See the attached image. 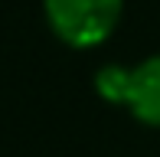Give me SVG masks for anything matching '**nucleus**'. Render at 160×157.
Listing matches in <instances>:
<instances>
[{
	"instance_id": "nucleus-1",
	"label": "nucleus",
	"mask_w": 160,
	"mask_h": 157,
	"mask_svg": "<svg viewBox=\"0 0 160 157\" xmlns=\"http://www.w3.org/2000/svg\"><path fill=\"white\" fill-rule=\"evenodd\" d=\"M49 30L72 49L101 46L121 23L124 0H42Z\"/></svg>"
},
{
	"instance_id": "nucleus-2",
	"label": "nucleus",
	"mask_w": 160,
	"mask_h": 157,
	"mask_svg": "<svg viewBox=\"0 0 160 157\" xmlns=\"http://www.w3.org/2000/svg\"><path fill=\"white\" fill-rule=\"evenodd\" d=\"M124 108L141 124L160 128V53L131 66V92Z\"/></svg>"
},
{
	"instance_id": "nucleus-3",
	"label": "nucleus",
	"mask_w": 160,
	"mask_h": 157,
	"mask_svg": "<svg viewBox=\"0 0 160 157\" xmlns=\"http://www.w3.org/2000/svg\"><path fill=\"white\" fill-rule=\"evenodd\" d=\"M95 92L101 102L108 105H128V92H131V66L121 62H108L95 72Z\"/></svg>"
}]
</instances>
